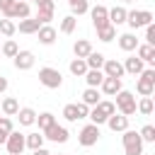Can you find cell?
Returning <instances> with one entry per match:
<instances>
[{
  "label": "cell",
  "mask_w": 155,
  "mask_h": 155,
  "mask_svg": "<svg viewBox=\"0 0 155 155\" xmlns=\"http://www.w3.org/2000/svg\"><path fill=\"white\" fill-rule=\"evenodd\" d=\"M136 92L140 97H150L155 92V68H143L136 80Z\"/></svg>",
  "instance_id": "6da1fadb"
},
{
  "label": "cell",
  "mask_w": 155,
  "mask_h": 155,
  "mask_svg": "<svg viewBox=\"0 0 155 155\" xmlns=\"http://www.w3.org/2000/svg\"><path fill=\"white\" fill-rule=\"evenodd\" d=\"M114 97H116L114 107H116L119 114H124V116L136 114V94H133V92H128V90H119Z\"/></svg>",
  "instance_id": "7a4b0ae2"
},
{
  "label": "cell",
  "mask_w": 155,
  "mask_h": 155,
  "mask_svg": "<svg viewBox=\"0 0 155 155\" xmlns=\"http://www.w3.org/2000/svg\"><path fill=\"white\" fill-rule=\"evenodd\" d=\"M39 82H41L44 87H48V90H58V87L63 85V75H61L58 68L44 65V68H39Z\"/></svg>",
  "instance_id": "3957f363"
},
{
  "label": "cell",
  "mask_w": 155,
  "mask_h": 155,
  "mask_svg": "<svg viewBox=\"0 0 155 155\" xmlns=\"http://www.w3.org/2000/svg\"><path fill=\"white\" fill-rule=\"evenodd\" d=\"M121 133H124V136H121L124 153H126V155H143V140H140L138 131L126 128V131H121Z\"/></svg>",
  "instance_id": "277c9868"
},
{
  "label": "cell",
  "mask_w": 155,
  "mask_h": 155,
  "mask_svg": "<svg viewBox=\"0 0 155 155\" xmlns=\"http://www.w3.org/2000/svg\"><path fill=\"white\" fill-rule=\"evenodd\" d=\"M126 24L133 31L140 29V27H148V24H153V12L150 10H128L126 12Z\"/></svg>",
  "instance_id": "5b68a950"
},
{
  "label": "cell",
  "mask_w": 155,
  "mask_h": 155,
  "mask_svg": "<svg viewBox=\"0 0 155 155\" xmlns=\"http://www.w3.org/2000/svg\"><path fill=\"white\" fill-rule=\"evenodd\" d=\"M99 126L97 124H85L82 128H80V133H78V143L82 145V148H92V145H97V140H99Z\"/></svg>",
  "instance_id": "8992f818"
},
{
  "label": "cell",
  "mask_w": 155,
  "mask_h": 155,
  "mask_svg": "<svg viewBox=\"0 0 155 155\" xmlns=\"http://www.w3.org/2000/svg\"><path fill=\"white\" fill-rule=\"evenodd\" d=\"M5 148H7V153L10 155H22L24 153V133H19V131H10L7 133V140H5Z\"/></svg>",
  "instance_id": "52a82bcc"
},
{
  "label": "cell",
  "mask_w": 155,
  "mask_h": 155,
  "mask_svg": "<svg viewBox=\"0 0 155 155\" xmlns=\"http://www.w3.org/2000/svg\"><path fill=\"white\" fill-rule=\"evenodd\" d=\"M41 133H44V138H46V140H51V143H65V140L70 138L68 128H65V126H61L58 121H56V124H51V126H48L46 131H41Z\"/></svg>",
  "instance_id": "ba28073f"
},
{
  "label": "cell",
  "mask_w": 155,
  "mask_h": 155,
  "mask_svg": "<svg viewBox=\"0 0 155 155\" xmlns=\"http://www.w3.org/2000/svg\"><path fill=\"white\" fill-rule=\"evenodd\" d=\"M53 12H56V2H53V0H46V2L36 5V15H34V19H36L39 24H51Z\"/></svg>",
  "instance_id": "9c48e42d"
},
{
  "label": "cell",
  "mask_w": 155,
  "mask_h": 155,
  "mask_svg": "<svg viewBox=\"0 0 155 155\" xmlns=\"http://www.w3.org/2000/svg\"><path fill=\"white\" fill-rule=\"evenodd\" d=\"M90 19H92L94 29H102L109 24V10L104 5H94V7H90Z\"/></svg>",
  "instance_id": "30bf717a"
},
{
  "label": "cell",
  "mask_w": 155,
  "mask_h": 155,
  "mask_svg": "<svg viewBox=\"0 0 155 155\" xmlns=\"http://www.w3.org/2000/svg\"><path fill=\"white\" fill-rule=\"evenodd\" d=\"M34 53L31 51H27V48H19L17 51V56L12 58V65L17 68V70H29V68H34Z\"/></svg>",
  "instance_id": "8fae6325"
},
{
  "label": "cell",
  "mask_w": 155,
  "mask_h": 155,
  "mask_svg": "<svg viewBox=\"0 0 155 155\" xmlns=\"http://www.w3.org/2000/svg\"><path fill=\"white\" fill-rule=\"evenodd\" d=\"M56 36H58V31H56L51 24H41V27L36 29V39H39V44H44V46L56 44Z\"/></svg>",
  "instance_id": "7c38bea8"
},
{
  "label": "cell",
  "mask_w": 155,
  "mask_h": 155,
  "mask_svg": "<svg viewBox=\"0 0 155 155\" xmlns=\"http://www.w3.org/2000/svg\"><path fill=\"white\" fill-rule=\"evenodd\" d=\"M136 56H138L148 68L155 65V46H150V44H138V46H136Z\"/></svg>",
  "instance_id": "4fadbf2b"
},
{
  "label": "cell",
  "mask_w": 155,
  "mask_h": 155,
  "mask_svg": "<svg viewBox=\"0 0 155 155\" xmlns=\"http://www.w3.org/2000/svg\"><path fill=\"white\" fill-rule=\"evenodd\" d=\"M102 73H104L107 78H124V75H126L121 61H116V58H107L104 65H102Z\"/></svg>",
  "instance_id": "5bb4252c"
},
{
  "label": "cell",
  "mask_w": 155,
  "mask_h": 155,
  "mask_svg": "<svg viewBox=\"0 0 155 155\" xmlns=\"http://www.w3.org/2000/svg\"><path fill=\"white\" fill-rule=\"evenodd\" d=\"M116 39H119V48H121V51H126V53L136 51V46L140 44V41H138V36H136L133 31H124V34H121V36H116Z\"/></svg>",
  "instance_id": "9a60e30c"
},
{
  "label": "cell",
  "mask_w": 155,
  "mask_h": 155,
  "mask_svg": "<svg viewBox=\"0 0 155 155\" xmlns=\"http://www.w3.org/2000/svg\"><path fill=\"white\" fill-rule=\"evenodd\" d=\"M121 65H124V73H128V75H133V78L140 75V70L145 68V63H143L138 56H128V58H124Z\"/></svg>",
  "instance_id": "2e32d148"
},
{
  "label": "cell",
  "mask_w": 155,
  "mask_h": 155,
  "mask_svg": "<svg viewBox=\"0 0 155 155\" xmlns=\"http://www.w3.org/2000/svg\"><path fill=\"white\" fill-rule=\"evenodd\" d=\"M119 90H124V87H121V78H107V75H104V80H102V85H99V92H104L107 97H114Z\"/></svg>",
  "instance_id": "e0dca14e"
},
{
  "label": "cell",
  "mask_w": 155,
  "mask_h": 155,
  "mask_svg": "<svg viewBox=\"0 0 155 155\" xmlns=\"http://www.w3.org/2000/svg\"><path fill=\"white\" fill-rule=\"evenodd\" d=\"M104 124H107L114 133H121V131H126V128H128V116H124V114H116V111H114Z\"/></svg>",
  "instance_id": "ac0fdd59"
},
{
  "label": "cell",
  "mask_w": 155,
  "mask_h": 155,
  "mask_svg": "<svg viewBox=\"0 0 155 155\" xmlns=\"http://www.w3.org/2000/svg\"><path fill=\"white\" fill-rule=\"evenodd\" d=\"M126 7L124 5H114L111 10H109V24H114V27H121V24H126Z\"/></svg>",
  "instance_id": "d6986e66"
},
{
  "label": "cell",
  "mask_w": 155,
  "mask_h": 155,
  "mask_svg": "<svg viewBox=\"0 0 155 155\" xmlns=\"http://www.w3.org/2000/svg\"><path fill=\"white\" fill-rule=\"evenodd\" d=\"M15 116L19 119V126H34L36 124V111L31 107H19V111Z\"/></svg>",
  "instance_id": "ffe728a7"
},
{
  "label": "cell",
  "mask_w": 155,
  "mask_h": 155,
  "mask_svg": "<svg viewBox=\"0 0 155 155\" xmlns=\"http://www.w3.org/2000/svg\"><path fill=\"white\" fill-rule=\"evenodd\" d=\"M29 2H17L15 0V5H12V10H10V15H7V19H27L29 17Z\"/></svg>",
  "instance_id": "44dd1931"
},
{
  "label": "cell",
  "mask_w": 155,
  "mask_h": 155,
  "mask_svg": "<svg viewBox=\"0 0 155 155\" xmlns=\"http://www.w3.org/2000/svg\"><path fill=\"white\" fill-rule=\"evenodd\" d=\"M82 78H85L87 87H99V85H102V80H104V73H102L99 68H87V73H85Z\"/></svg>",
  "instance_id": "7402d4cb"
},
{
  "label": "cell",
  "mask_w": 155,
  "mask_h": 155,
  "mask_svg": "<svg viewBox=\"0 0 155 155\" xmlns=\"http://www.w3.org/2000/svg\"><path fill=\"white\" fill-rule=\"evenodd\" d=\"M44 140H46V138H44V133H41V131H34V133H27V136H24V145H27L29 150L41 148V145H44Z\"/></svg>",
  "instance_id": "603a6c76"
},
{
  "label": "cell",
  "mask_w": 155,
  "mask_h": 155,
  "mask_svg": "<svg viewBox=\"0 0 155 155\" xmlns=\"http://www.w3.org/2000/svg\"><path fill=\"white\" fill-rule=\"evenodd\" d=\"M90 51H92V44H90L87 39H78V41L73 44V53H75V58H87Z\"/></svg>",
  "instance_id": "cb8c5ba5"
},
{
  "label": "cell",
  "mask_w": 155,
  "mask_h": 155,
  "mask_svg": "<svg viewBox=\"0 0 155 155\" xmlns=\"http://www.w3.org/2000/svg\"><path fill=\"white\" fill-rule=\"evenodd\" d=\"M68 70H70V75L82 78V75L87 73V63H85V58H73V61L68 63Z\"/></svg>",
  "instance_id": "d4e9b609"
},
{
  "label": "cell",
  "mask_w": 155,
  "mask_h": 155,
  "mask_svg": "<svg viewBox=\"0 0 155 155\" xmlns=\"http://www.w3.org/2000/svg\"><path fill=\"white\" fill-rule=\"evenodd\" d=\"M99 99H102V92H99V87H87V90L82 92V99H80V102H85L87 107H94Z\"/></svg>",
  "instance_id": "484cf974"
},
{
  "label": "cell",
  "mask_w": 155,
  "mask_h": 155,
  "mask_svg": "<svg viewBox=\"0 0 155 155\" xmlns=\"http://www.w3.org/2000/svg\"><path fill=\"white\" fill-rule=\"evenodd\" d=\"M0 109H2L5 116H15V114L19 111V102H17V97H5L2 104H0Z\"/></svg>",
  "instance_id": "4316f807"
},
{
  "label": "cell",
  "mask_w": 155,
  "mask_h": 155,
  "mask_svg": "<svg viewBox=\"0 0 155 155\" xmlns=\"http://www.w3.org/2000/svg\"><path fill=\"white\" fill-rule=\"evenodd\" d=\"M104 61H107V58H104V53H99V51H94V48H92V51L87 53V58H85L87 68H99V70H102Z\"/></svg>",
  "instance_id": "83f0119b"
},
{
  "label": "cell",
  "mask_w": 155,
  "mask_h": 155,
  "mask_svg": "<svg viewBox=\"0 0 155 155\" xmlns=\"http://www.w3.org/2000/svg\"><path fill=\"white\" fill-rule=\"evenodd\" d=\"M39 27H41V24H39L34 17H27V19H19V27H17V29H19L22 34H36Z\"/></svg>",
  "instance_id": "f1b7e54d"
},
{
  "label": "cell",
  "mask_w": 155,
  "mask_h": 155,
  "mask_svg": "<svg viewBox=\"0 0 155 155\" xmlns=\"http://www.w3.org/2000/svg\"><path fill=\"white\" fill-rule=\"evenodd\" d=\"M97 39H99V41H104V44L114 41V39H116V27H114V24H107V27L97 29Z\"/></svg>",
  "instance_id": "f546056e"
},
{
  "label": "cell",
  "mask_w": 155,
  "mask_h": 155,
  "mask_svg": "<svg viewBox=\"0 0 155 155\" xmlns=\"http://www.w3.org/2000/svg\"><path fill=\"white\" fill-rule=\"evenodd\" d=\"M17 51H19V46L15 39H7L5 44H0V56H5V58H15Z\"/></svg>",
  "instance_id": "4dcf8cb0"
},
{
  "label": "cell",
  "mask_w": 155,
  "mask_h": 155,
  "mask_svg": "<svg viewBox=\"0 0 155 155\" xmlns=\"http://www.w3.org/2000/svg\"><path fill=\"white\" fill-rule=\"evenodd\" d=\"M153 109H155L153 97H140V102L136 104V111H140L143 116H150V114H153Z\"/></svg>",
  "instance_id": "1f68e13d"
},
{
  "label": "cell",
  "mask_w": 155,
  "mask_h": 155,
  "mask_svg": "<svg viewBox=\"0 0 155 155\" xmlns=\"http://www.w3.org/2000/svg\"><path fill=\"white\" fill-rule=\"evenodd\" d=\"M36 124H39V131H46L51 124H56V116L51 111H41V114H36Z\"/></svg>",
  "instance_id": "d6a6232c"
},
{
  "label": "cell",
  "mask_w": 155,
  "mask_h": 155,
  "mask_svg": "<svg viewBox=\"0 0 155 155\" xmlns=\"http://www.w3.org/2000/svg\"><path fill=\"white\" fill-rule=\"evenodd\" d=\"M12 128H15V126H12V119H10V116H0V145H5L7 133H10Z\"/></svg>",
  "instance_id": "836d02e7"
},
{
  "label": "cell",
  "mask_w": 155,
  "mask_h": 155,
  "mask_svg": "<svg viewBox=\"0 0 155 155\" xmlns=\"http://www.w3.org/2000/svg\"><path fill=\"white\" fill-rule=\"evenodd\" d=\"M75 27H78V17L65 15V17L61 19V31H63V34H73V31H75Z\"/></svg>",
  "instance_id": "e575fe53"
},
{
  "label": "cell",
  "mask_w": 155,
  "mask_h": 155,
  "mask_svg": "<svg viewBox=\"0 0 155 155\" xmlns=\"http://www.w3.org/2000/svg\"><path fill=\"white\" fill-rule=\"evenodd\" d=\"M138 136H140V140H143V143H155V126L145 124V126L138 131Z\"/></svg>",
  "instance_id": "d590c367"
},
{
  "label": "cell",
  "mask_w": 155,
  "mask_h": 155,
  "mask_svg": "<svg viewBox=\"0 0 155 155\" xmlns=\"http://www.w3.org/2000/svg\"><path fill=\"white\" fill-rule=\"evenodd\" d=\"M15 31H17V24H15L12 19L2 17V19H0V34H2V36H12Z\"/></svg>",
  "instance_id": "8d00e7d4"
},
{
  "label": "cell",
  "mask_w": 155,
  "mask_h": 155,
  "mask_svg": "<svg viewBox=\"0 0 155 155\" xmlns=\"http://www.w3.org/2000/svg\"><path fill=\"white\" fill-rule=\"evenodd\" d=\"M87 12H90V2H87V0H80L78 5L70 7V15H73V17H82V15H87Z\"/></svg>",
  "instance_id": "74e56055"
},
{
  "label": "cell",
  "mask_w": 155,
  "mask_h": 155,
  "mask_svg": "<svg viewBox=\"0 0 155 155\" xmlns=\"http://www.w3.org/2000/svg\"><path fill=\"white\" fill-rule=\"evenodd\" d=\"M63 119L65 121H78V107L75 104H65L63 107Z\"/></svg>",
  "instance_id": "f35d334b"
},
{
  "label": "cell",
  "mask_w": 155,
  "mask_h": 155,
  "mask_svg": "<svg viewBox=\"0 0 155 155\" xmlns=\"http://www.w3.org/2000/svg\"><path fill=\"white\" fill-rule=\"evenodd\" d=\"M145 44L155 46V24H148L145 27Z\"/></svg>",
  "instance_id": "ab89813d"
},
{
  "label": "cell",
  "mask_w": 155,
  "mask_h": 155,
  "mask_svg": "<svg viewBox=\"0 0 155 155\" xmlns=\"http://www.w3.org/2000/svg\"><path fill=\"white\" fill-rule=\"evenodd\" d=\"M75 107H78V119H87V114H90V107H87L85 102H78Z\"/></svg>",
  "instance_id": "60d3db41"
},
{
  "label": "cell",
  "mask_w": 155,
  "mask_h": 155,
  "mask_svg": "<svg viewBox=\"0 0 155 155\" xmlns=\"http://www.w3.org/2000/svg\"><path fill=\"white\" fill-rule=\"evenodd\" d=\"M12 5H15V0H0V12H2V17H7V15H10Z\"/></svg>",
  "instance_id": "b9f144b4"
},
{
  "label": "cell",
  "mask_w": 155,
  "mask_h": 155,
  "mask_svg": "<svg viewBox=\"0 0 155 155\" xmlns=\"http://www.w3.org/2000/svg\"><path fill=\"white\" fill-rule=\"evenodd\" d=\"M31 155H51V153H48V150L41 145V148H36V150H31Z\"/></svg>",
  "instance_id": "7bdbcfd3"
},
{
  "label": "cell",
  "mask_w": 155,
  "mask_h": 155,
  "mask_svg": "<svg viewBox=\"0 0 155 155\" xmlns=\"http://www.w3.org/2000/svg\"><path fill=\"white\" fill-rule=\"evenodd\" d=\"M7 85H10V82H7V78H2V75H0V94L7 90Z\"/></svg>",
  "instance_id": "ee69618b"
},
{
  "label": "cell",
  "mask_w": 155,
  "mask_h": 155,
  "mask_svg": "<svg viewBox=\"0 0 155 155\" xmlns=\"http://www.w3.org/2000/svg\"><path fill=\"white\" fill-rule=\"evenodd\" d=\"M80 0H68V7H73V5H78Z\"/></svg>",
  "instance_id": "f6af8a7d"
},
{
  "label": "cell",
  "mask_w": 155,
  "mask_h": 155,
  "mask_svg": "<svg viewBox=\"0 0 155 155\" xmlns=\"http://www.w3.org/2000/svg\"><path fill=\"white\" fill-rule=\"evenodd\" d=\"M34 2H36V5H41V2H46V0H34Z\"/></svg>",
  "instance_id": "bcb514c9"
},
{
  "label": "cell",
  "mask_w": 155,
  "mask_h": 155,
  "mask_svg": "<svg viewBox=\"0 0 155 155\" xmlns=\"http://www.w3.org/2000/svg\"><path fill=\"white\" fill-rule=\"evenodd\" d=\"M121 2H126V5H128V2H136V0H121Z\"/></svg>",
  "instance_id": "7dc6e473"
},
{
  "label": "cell",
  "mask_w": 155,
  "mask_h": 155,
  "mask_svg": "<svg viewBox=\"0 0 155 155\" xmlns=\"http://www.w3.org/2000/svg\"><path fill=\"white\" fill-rule=\"evenodd\" d=\"M17 2H27V0H17Z\"/></svg>",
  "instance_id": "c3c4849f"
},
{
  "label": "cell",
  "mask_w": 155,
  "mask_h": 155,
  "mask_svg": "<svg viewBox=\"0 0 155 155\" xmlns=\"http://www.w3.org/2000/svg\"><path fill=\"white\" fill-rule=\"evenodd\" d=\"M58 155H61V153H58Z\"/></svg>",
  "instance_id": "681fc988"
}]
</instances>
